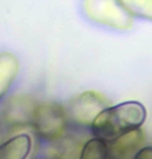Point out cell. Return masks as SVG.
I'll use <instances>...</instances> for the list:
<instances>
[{
  "label": "cell",
  "mask_w": 152,
  "mask_h": 159,
  "mask_svg": "<svg viewBox=\"0 0 152 159\" xmlns=\"http://www.w3.org/2000/svg\"><path fill=\"white\" fill-rule=\"evenodd\" d=\"M31 150V136L19 133L0 143V159H27Z\"/></svg>",
  "instance_id": "obj_7"
},
{
  "label": "cell",
  "mask_w": 152,
  "mask_h": 159,
  "mask_svg": "<svg viewBox=\"0 0 152 159\" xmlns=\"http://www.w3.org/2000/svg\"><path fill=\"white\" fill-rule=\"evenodd\" d=\"M146 142V134L142 128L130 131L114 142L107 143V159H129L141 149Z\"/></svg>",
  "instance_id": "obj_6"
},
{
  "label": "cell",
  "mask_w": 152,
  "mask_h": 159,
  "mask_svg": "<svg viewBox=\"0 0 152 159\" xmlns=\"http://www.w3.org/2000/svg\"><path fill=\"white\" fill-rule=\"evenodd\" d=\"M147 119V109L139 101H125L111 105L95 119L90 130L93 137L106 143L130 131L142 128Z\"/></svg>",
  "instance_id": "obj_1"
},
{
  "label": "cell",
  "mask_w": 152,
  "mask_h": 159,
  "mask_svg": "<svg viewBox=\"0 0 152 159\" xmlns=\"http://www.w3.org/2000/svg\"><path fill=\"white\" fill-rule=\"evenodd\" d=\"M49 149L47 150L45 159H78L80 149L82 145L77 142L75 137L65 135L54 143H47Z\"/></svg>",
  "instance_id": "obj_9"
},
{
  "label": "cell",
  "mask_w": 152,
  "mask_h": 159,
  "mask_svg": "<svg viewBox=\"0 0 152 159\" xmlns=\"http://www.w3.org/2000/svg\"><path fill=\"white\" fill-rule=\"evenodd\" d=\"M132 159H152V146H143L133 155Z\"/></svg>",
  "instance_id": "obj_12"
},
{
  "label": "cell",
  "mask_w": 152,
  "mask_h": 159,
  "mask_svg": "<svg viewBox=\"0 0 152 159\" xmlns=\"http://www.w3.org/2000/svg\"><path fill=\"white\" fill-rule=\"evenodd\" d=\"M0 143H1V135H0Z\"/></svg>",
  "instance_id": "obj_13"
},
{
  "label": "cell",
  "mask_w": 152,
  "mask_h": 159,
  "mask_svg": "<svg viewBox=\"0 0 152 159\" xmlns=\"http://www.w3.org/2000/svg\"><path fill=\"white\" fill-rule=\"evenodd\" d=\"M120 2L132 17L152 21V0H120Z\"/></svg>",
  "instance_id": "obj_11"
},
{
  "label": "cell",
  "mask_w": 152,
  "mask_h": 159,
  "mask_svg": "<svg viewBox=\"0 0 152 159\" xmlns=\"http://www.w3.org/2000/svg\"><path fill=\"white\" fill-rule=\"evenodd\" d=\"M38 159H45V158H38Z\"/></svg>",
  "instance_id": "obj_14"
},
{
  "label": "cell",
  "mask_w": 152,
  "mask_h": 159,
  "mask_svg": "<svg viewBox=\"0 0 152 159\" xmlns=\"http://www.w3.org/2000/svg\"><path fill=\"white\" fill-rule=\"evenodd\" d=\"M82 7L89 19L109 28L128 30L133 24V17L120 0H83Z\"/></svg>",
  "instance_id": "obj_3"
},
{
  "label": "cell",
  "mask_w": 152,
  "mask_h": 159,
  "mask_svg": "<svg viewBox=\"0 0 152 159\" xmlns=\"http://www.w3.org/2000/svg\"><path fill=\"white\" fill-rule=\"evenodd\" d=\"M69 124L66 106L48 100L38 103L30 127L38 139L47 145L66 135Z\"/></svg>",
  "instance_id": "obj_2"
},
{
  "label": "cell",
  "mask_w": 152,
  "mask_h": 159,
  "mask_svg": "<svg viewBox=\"0 0 152 159\" xmlns=\"http://www.w3.org/2000/svg\"><path fill=\"white\" fill-rule=\"evenodd\" d=\"M112 102L100 92L89 89L74 96L68 102L66 110L69 122L78 127H91L95 119Z\"/></svg>",
  "instance_id": "obj_4"
},
{
  "label": "cell",
  "mask_w": 152,
  "mask_h": 159,
  "mask_svg": "<svg viewBox=\"0 0 152 159\" xmlns=\"http://www.w3.org/2000/svg\"><path fill=\"white\" fill-rule=\"evenodd\" d=\"M107 143L96 137H91L83 143L78 159H107Z\"/></svg>",
  "instance_id": "obj_10"
},
{
  "label": "cell",
  "mask_w": 152,
  "mask_h": 159,
  "mask_svg": "<svg viewBox=\"0 0 152 159\" xmlns=\"http://www.w3.org/2000/svg\"><path fill=\"white\" fill-rule=\"evenodd\" d=\"M39 102L29 95H13L0 105V122L8 130L30 127Z\"/></svg>",
  "instance_id": "obj_5"
},
{
  "label": "cell",
  "mask_w": 152,
  "mask_h": 159,
  "mask_svg": "<svg viewBox=\"0 0 152 159\" xmlns=\"http://www.w3.org/2000/svg\"><path fill=\"white\" fill-rule=\"evenodd\" d=\"M19 59L14 53L0 52V101L4 99L19 73Z\"/></svg>",
  "instance_id": "obj_8"
}]
</instances>
